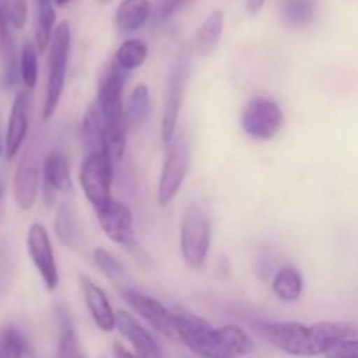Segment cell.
<instances>
[{
  "label": "cell",
  "instance_id": "obj_36",
  "mask_svg": "<svg viewBox=\"0 0 358 358\" xmlns=\"http://www.w3.org/2000/svg\"><path fill=\"white\" fill-rule=\"evenodd\" d=\"M266 2H268V0H247V2H245V9H247V13L250 14V16H257V14L264 9Z\"/></svg>",
  "mask_w": 358,
  "mask_h": 358
},
{
  "label": "cell",
  "instance_id": "obj_8",
  "mask_svg": "<svg viewBox=\"0 0 358 358\" xmlns=\"http://www.w3.org/2000/svg\"><path fill=\"white\" fill-rule=\"evenodd\" d=\"M115 166L110 152L86 154L80 163L79 184L93 210L101 208L112 199Z\"/></svg>",
  "mask_w": 358,
  "mask_h": 358
},
{
  "label": "cell",
  "instance_id": "obj_35",
  "mask_svg": "<svg viewBox=\"0 0 358 358\" xmlns=\"http://www.w3.org/2000/svg\"><path fill=\"white\" fill-rule=\"evenodd\" d=\"M325 358H358V336L339 343L325 355Z\"/></svg>",
  "mask_w": 358,
  "mask_h": 358
},
{
  "label": "cell",
  "instance_id": "obj_1",
  "mask_svg": "<svg viewBox=\"0 0 358 358\" xmlns=\"http://www.w3.org/2000/svg\"><path fill=\"white\" fill-rule=\"evenodd\" d=\"M252 331L283 353L294 357H320L327 355L345 339L357 336L358 329L345 322L304 325L301 322L257 320L252 324Z\"/></svg>",
  "mask_w": 358,
  "mask_h": 358
},
{
  "label": "cell",
  "instance_id": "obj_30",
  "mask_svg": "<svg viewBox=\"0 0 358 358\" xmlns=\"http://www.w3.org/2000/svg\"><path fill=\"white\" fill-rule=\"evenodd\" d=\"M14 276H16V259H14L13 247L6 238L0 236V303L10 292Z\"/></svg>",
  "mask_w": 358,
  "mask_h": 358
},
{
  "label": "cell",
  "instance_id": "obj_6",
  "mask_svg": "<svg viewBox=\"0 0 358 358\" xmlns=\"http://www.w3.org/2000/svg\"><path fill=\"white\" fill-rule=\"evenodd\" d=\"M45 135L44 131H37L28 142L20 164L14 173V199L21 210H30L37 201L38 185L42 180V164H44Z\"/></svg>",
  "mask_w": 358,
  "mask_h": 358
},
{
  "label": "cell",
  "instance_id": "obj_27",
  "mask_svg": "<svg viewBox=\"0 0 358 358\" xmlns=\"http://www.w3.org/2000/svg\"><path fill=\"white\" fill-rule=\"evenodd\" d=\"M317 16L315 0H283L282 17L290 28H306Z\"/></svg>",
  "mask_w": 358,
  "mask_h": 358
},
{
  "label": "cell",
  "instance_id": "obj_11",
  "mask_svg": "<svg viewBox=\"0 0 358 358\" xmlns=\"http://www.w3.org/2000/svg\"><path fill=\"white\" fill-rule=\"evenodd\" d=\"M121 297L140 318L147 322L152 329H156L159 334H163L168 339H178L177 338V327H175V317L173 311L170 308L164 306L161 301L156 297L149 296V294L142 292V290L135 289V287L121 285Z\"/></svg>",
  "mask_w": 358,
  "mask_h": 358
},
{
  "label": "cell",
  "instance_id": "obj_31",
  "mask_svg": "<svg viewBox=\"0 0 358 358\" xmlns=\"http://www.w3.org/2000/svg\"><path fill=\"white\" fill-rule=\"evenodd\" d=\"M20 76L27 90H34L38 79V49L35 42L27 41L20 55Z\"/></svg>",
  "mask_w": 358,
  "mask_h": 358
},
{
  "label": "cell",
  "instance_id": "obj_17",
  "mask_svg": "<svg viewBox=\"0 0 358 358\" xmlns=\"http://www.w3.org/2000/svg\"><path fill=\"white\" fill-rule=\"evenodd\" d=\"M80 290H83L84 303L93 318L94 325L101 332H112L115 329V311L112 308L107 292L98 283L87 276H80Z\"/></svg>",
  "mask_w": 358,
  "mask_h": 358
},
{
  "label": "cell",
  "instance_id": "obj_9",
  "mask_svg": "<svg viewBox=\"0 0 358 358\" xmlns=\"http://www.w3.org/2000/svg\"><path fill=\"white\" fill-rule=\"evenodd\" d=\"M189 161H191L189 138L185 135H175V138L168 143V152L157 184V203L163 208L170 205L180 192L187 177Z\"/></svg>",
  "mask_w": 358,
  "mask_h": 358
},
{
  "label": "cell",
  "instance_id": "obj_38",
  "mask_svg": "<svg viewBox=\"0 0 358 358\" xmlns=\"http://www.w3.org/2000/svg\"><path fill=\"white\" fill-rule=\"evenodd\" d=\"M3 192H6V182H3V175L2 171H0V201H2L3 198Z\"/></svg>",
  "mask_w": 358,
  "mask_h": 358
},
{
  "label": "cell",
  "instance_id": "obj_40",
  "mask_svg": "<svg viewBox=\"0 0 358 358\" xmlns=\"http://www.w3.org/2000/svg\"><path fill=\"white\" fill-rule=\"evenodd\" d=\"M48 2H52V0H35V3H37V6L38 3H48Z\"/></svg>",
  "mask_w": 358,
  "mask_h": 358
},
{
  "label": "cell",
  "instance_id": "obj_4",
  "mask_svg": "<svg viewBox=\"0 0 358 358\" xmlns=\"http://www.w3.org/2000/svg\"><path fill=\"white\" fill-rule=\"evenodd\" d=\"M70 51H72V30L66 21L56 27L52 41L49 44L48 56V83H45L44 101H42L41 117L42 121H49L55 115L65 90L66 72H69Z\"/></svg>",
  "mask_w": 358,
  "mask_h": 358
},
{
  "label": "cell",
  "instance_id": "obj_20",
  "mask_svg": "<svg viewBox=\"0 0 358 358\" xmlns=\"http://www.w3.org/2000/svg\"><path fill=\"white\" fill-rule=\"evenodd\" d=\"M55 233L65 247L72 248V250L76 252L80 250V247H83L84 234L83 229H80L76 205H73V201H70V199H65V201L59 205L58 212H56Z\"/></svg>",
  "mask_w": 358,
  "mask_h": 358
},
{
  "label": "cell",
  "instance_id": "obj_14",
  "mask_svg": "<svg viewBox=\"0 0 358 358\" xmlns=\"http://www.w3.org/2000/svg\"><path fill=\"white\" fill-rule=\"evenodd\" d=\"M115 329L129 343L133 353L140 358H164L159 343L152 334L133 317L129 311H115Z\"/></svg>",
  "mask_w": 358,
  "mask_h": 358
},
{
  "label": "cell",
  "instance_id": "obj_19",
  "mask_svg": "<svg viewBox=\"0 0 358 358\" xmlns=\"http://www.w3.org/2000/svg\"><path fill=\"white\" fill-rule=\"evenodd\" d=\"M80 143H83L84 156L94 152H110L107 140V129H105L103 119L96 105H91L84 114L80 122Z\"/></svg>",
  "mask_w": 358,
  "mask_h": 358
},
{
  "label": "cell",
  "instance_id": "obj_23",
  "mask_svg": "<svg viewBox=\"0 0 358 358\" xmlns=\"http://www.w3.org/2000/svg\"><path fill=\"white\" fill-rule=\"evenodd\" d=\"M55 318L58 329V358H86L80 352L70 311L59 304L55 311Z\"/></svg>",
  "mask_w": 358,
  "mask_h": 358
},
{
  "label": "cell",
  "instance_id": "obj_3",
  "mask_svg": "<svg viewBox=\"0 0 358 358\" xmlns=\"http://www.w3.org/2000/svg\"><path fill=\"white\" fill-rule=\"evenodd\" d=\"M128 77V72L119 69L112 62L98 83L96 101H94L107 129L108 149L114 159V166H121L128 154V124H126L124 103H122Z\"/></svg>",
  "mask_w": 358,
  "mask_h": 358
},
{
  "label": "cell",
  "instance_id": "obj_41",
  "mask_svg": "<svg viewBox=\"0 0 358 358\" xmlns=\"http://www.w3.org/2000/svg\"><path fill=\"white\" fill-rule=\"evenodd\" d=\"M3 152V142H2V135H0V154Z\"/></svg>",
  "mask_w": 358,
  "mask_h": 358
},
{
  "label": "cell",
  "instance_id": "obj_22",
  "mask_svg": "<svg viewBox=\"0 0 358 358\" xmlns=\"http://www.w3.org/2000/svg\"><path fill=\"white\" fill-rule=\"evenodd\" d=\"M273 294L278 301L285 304L297 303L304 292V280L303 275L294 266H283L276 271L271 282Z\"/></svg>",
  "mask_w": 358,
  "mask_h": 358
},
{
  "label": "cell",
  "instance_id": "obj_32",
  "mask_svg": "<svg viewBox=\"0 0 358 358\" xmlns=\"http://www.w3.org/2000/svg\"><path fill=\"white\" fill-rule=\"evenodd\" d=\"M194 0H156L152 2V14H150V27L161 28L173 16L187 9Z\"/></svg>",
  "mask_w": 358,
  "mask_h": 358
},
{
  "label": "cell",
  "instance_id": "obj_13",
  "mask_svg": "<svg viewBox=\"0 0 358 358\" xmlns=\"http://www.w3.org/2000/svg\"><path fill=\"white\" fill-rule=\"evenodd\" d=\"M94 215L108 240L121 247H133L136 243L135 220H133V213L126 203L112 198L107 205L94 210Z\"/></svg>",
  "mask_w": 358,
  "mask_h": 358
},
{
  "label": "cell",
  "instance_id": "obj_42",
  "mask_svg": "<svg viewBox=\"0 0 358 358\" xmlns=\"http://www.w3.org/2000/svg\"><path fill=\"white\" fill-rule=\"evenodd\" d=\"M98 2H101V3H107V2H112V0H98Z\"/></svg>",
  "mask_w": 358,
  "mask_h": 358
},
{
  "label": "cell",
  "instance_id": "obj_26",
  "mask_svg": "<svg viewBox=\"0 0 358 358\" xmlns=\"http://www.w3.org/2000/svg\"><path fill=\"white\" fill-rule=\"evenodd\" d=\"M149 56V45L140 38H126L115 51L114 63L124 72L131 73L133 70L140 69Z\"/></svg>",
  "mask_w": 358,
  "mask_h": 358
},
{
  "label": "cell",
  "instance_id": "obj_28",
  "mask_svg": "<svg viewBox=\"0 0 358 358\" xmlns=\"http://www.w3.org/2000/svg\"><path fill=\"white\" fill-rule=\"evenodd\" d=\"M56 23V13L52 2L38 3L37 6V16H35V45H37L38 52H44L49 48L55 35Z\"/></svg>",
  "mask_w": 358,
  "mask_h": 358
},
{
  "label": "cell",
  "instance_id": "obj_5",
  "mask_svg": "<svg viewBox=\"0 0 358 358\" xmlns=\"http://www.w3.org/2000/svg\"><path fill=\"white\" fill-rule=\"evenodd\" d=\"M212 247V222L203 203L192 201L185 206L180 222V254L192 269L205 266Z\"/></svg>",
  "mask_w": 358,
  "mask_h": 358
},
{
  "label": "cell",
  "instance_id": "obj_12",
  "mask_svg": "<svg viewBox=\"0 0 358 358\" xmlns=\"http://www.w3.org/2000/svg\"><path fill=\"white\" fill-rule=\"evenodd\" d=\"M27 248L35 269L41 275L45 289L49 292L56 290L59 283L58 262H56L55 250H52L51 236L42 224H31L27 234Z\"/></svg>",
  "mask_w": 358,
  "mask_h": 358
},
{
  "label": "cell",
  "instance_id": "obj_37",
  "mask_svg": "<svg viewBox=\"0 0 358 358\" xmlns=\"http://www.w3.org/2000/svg\"><path fill=\"white\" fill-rule=\"evenodd\" d=\"M112 355H114V358H140V357H136L133 352H129L128 348H124L122 345H119V343H115L114 348H112Z\"/></svg>",
  "mask_w": 358,
  "mask_h": 358
},
{
  "label": "cell",
  "instance_id": "obj_29",
  "mask_svg": "<svg viewBox=\"0 0 358 358\" xmlns=\"http://www.w3.org/2000/svg\"><path fill=\"white\" fill-rule=\"evenodd\" d=\"M28 345L23 332L14 325H0V358H23Z\"/></svg>",
  "mask_w": 358,
  "mask_h": 358
},
{
  "label": "cell",
  "instance_id": "obj_16",
  "mask_svg": "<svg viewBox=\"0 0 358 358\" xmlns=\"http://www.w3.org/2000/svg\"><path fill=\"white\" fill-rule=\"evenodd\" d=\"M31 114V94L28 91H21L13 101L9 114V124L6 133V154L13 159L27 140L28 128H30Z\"/></svg>",
  "mask_w": 358,
  "mask_h": 358
},
{
  "label": "cell",
  "instance_id": "obj_34",
  "mask_svg": "<svg viewBox=\"0 0 358 358\" xmlns=\"http://www.w3.org/2000/svg\"><path fill=\"white\" fill-rule=\"evenodd\" d=\"M0 9L6 14L10 27L21 30L27 24L28 3L27 0H0Z\"/></svg>",
  "mask_w": 358,
  "mask_h": 358
},
{
  "label": "cell",
  "instance_id": "obj_15",
  "mask_svg": "<svg viewBox=\"0 0 358 358\" xmlns=\"http://www.w3.org/2000/svg\"><path fill=\"white\" fill-rule=\"evenodd\" d=\"M42 198L48 206L55 205L58 192L70 191V163L63 150L52 149L42 164Z\"/></svg>",
  "mask_w": 358,
  "mask_h": 358
},
{
  "label": "cell",
  "instance_id": "obj_10",
  "mask_svg": "<svg viewBox=\"0 0 358 358\" xmlns=\"http://www.w3.org/2000/svg\"><path fill=\"white\" fill-rule=\"evenodd\" d=\"M282 124V107L271 98H252L241 114V129L248 138L255 140V142H268V140L275 138Z\"/></svg>",
  "mask_w": 358,
  "mask_h": 358
},
{
  "label": "cell",
  "instance_id": "obj_33",
  "mask_svg": "<svg viewBox=\"0 0 358 358\" xmlns=\"http://www.w3.org/2000/svg\"><path fill=\"white\" fill-rule=\"evenodd\" d=\"M93 261L96 264V268L101 271V275L107 276L110 282H124L126 269L122 266V262L114 254H110V252L100 247L93 252Z\"/></svg>",
  "mask_w": 358,
  "mask_h": 358
},
{
  "label": "cell",
  "instance_id": "obj_18",
  "mask_svg": "<svg viewBox=\"0 0 358 358\" xmlns=\"http://www.w3.org/2000/svg\"><path fill=\"white\" fill-rule=\"evenodd\" d=\"M17 73H20V59H17L13 27L0 9V84L3 90L14 87Z\"/></svg>",
  "mask_w": 358,
  "mask_h": 358
},
{
  "label": "cell",
  "instance_id": "obj_39",
  "mask_svg": "<svg viewBox=\"0 0 358 358\" xmlns=\"http://www.w3.org/2000/svg\"><path fill=\"white\" fill-rule=\"evenodd\" d=\"M56 6H66L69 2H72V0H55Z\"/></svg>",
  "mask_w": 358,
  "mask_h": 358
},
{
  "label": "cell",
  "instance_id": "obj_2",
  "mask_svg": "<svg viewBox=\"0 0 358 358\" xmlns=\"http://www.w3.org/2000/svg\"><path fill=\"white\" fill-rule=\"evenodd\" d=\"M175 327L178 341L201 358H240L252 352L254 341L240 325L213 327L199 315L175 308Z\"/></svg>",
  "mask_w": 358,
  "mask_h": 358
},
{
  "label": "cell",
  "instance_id": "obj_24",
  "mask_svg": "<svg viewBox=\"0 0 358 358\" xmlns=\"http://www.w3.org/2000/svg\"><path fill=\"white\" fill-rule=\"evenodd\" d=\"M224 31V10L215 9L205 17L196 34V52L201 56H210L219 45Z\"/></svg>",
  "mask_w": 358,
  "mask_h": 358
},
{
  "label": "cell",
  "instance_id": "obj_7",
  "mask_svg": "<svg viewBox=\"0 0 358 358\" xmlns=\"http://www.w3.org/2000/svg\"><path fill=\"white\" fill-rule=\"evenodd\" d=\"M189 77H191V55L182 49L168 76L166 100H164L163 117H161V138L166 145L177 135L178 117H180L182 105L187 93Z\"/></svg>",
  "mask_w": 358,
  "mask_h": 358
},
{
  "label": "cell",
  "instance_id": "obj_25",
  "mask_svg": "<svg viewBox=\"0 0 358 358\" xmlns=\"http://www.w3.org/2000/svg\"><path fill=\"white\" fill-rule=\"evenodd\" d=\"M124 115L128 129H138L145 124L150 115V91L147 84H138L133 87L126 101Z\"/></svg>",
  "mask_w": 358,
  "mask_h": 358
},
{
  "label": "cell",
  "instance_id": "obj_21",
  "mask_svg": "<svg viewBox=\"0 0 358 358\" xmlns=\"http://www.w3.org/2000/svg\"><path fill=\"white\" fill-rule=\"evenodd\" d=\"M152 14L150 0H122L115 10V27L119 34H133L145 27Z\"/></svg>",
  "mask_w": 358,
  "mask_h": 358
}]
</instances>
